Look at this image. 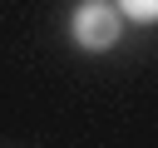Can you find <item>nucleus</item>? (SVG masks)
Returning a JSON list of instances; mask_svg holds the SVG:
<instances>
[{"instance_id": "f257e3e1", "label": "nucleus", "mask_w": 158, "mask_h": 148, "mask_svg": "<svg viewBox=\"0 0 158 148\" xmlns=\"http://www.w3.org/2000/svg\"><path fill=\"white\" fill-rule=\"evenodd\" d=\"M118 30H123V15H118L114 0H79L74 15H69V39L79 49H89V54L109 49L118 39Z\"/></svg>"}, {"instance_id": "f03ea898", "label": "nucleus", "mask_w": 158, "mask_h": 148, "mask_svg": "<svg viewBox=\"0 0 158 148\" xmlns=\"http://www.w3.org/2000/svg\"><path fill=\"white\" fill-rule=\"evenodd\" d=\"M114 5H118V15L133 20V25H158V0H114Z\"/></svg>"}]
</instances>
